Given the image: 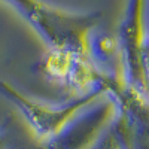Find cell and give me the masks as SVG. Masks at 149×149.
Here are the masks:
<instances>
[{
  "mask_svg": "<svg viewBox=\"0 0 149 149\" xmlns=\"http://www.w3.org/2000/svg\"><path fill=\"white\" fill-rule=\"evenodd\" d=\"M14 8L46 42L48 48L69 49L91 57V33L102 12H69L45 0H0Z\"/></svg>",
  "mask_w": 149,
  "mask_h": 149,
  "instance_id": "cell-1",
  "label": "cell"
},
{
  "mask_svg": "<svg viewBox=\"0 0 149 149\" xmlns=\"http://www.w3.org/2000/svg\"><path fill=\"white\" fill-rule=\"evenodd\" d=\"M106 91V88H100L90 94L79 95L76 100L70 103L55 106L30 98L29 95L18 91L9 82L0 81V94L18 107L30 128L40 140H51L57 137L78 118V113L84 107L94 103Z\"/></svg>",
  "mask_w": 149,
  "mask_h": 149,
  "instance_id": "cell-2",
  "label": "cell"
},
{
  "mask_svg": "<svg viewBox=\"0 0 149 149\" xmlns=\"http://www.w3.org/2000/svg\"><path fill=\"white\" fill-rule=\"evenodd\" d=\"M145 6L146 0H128L125 18L122 21L118 39L121 43L124 70L128 76V86L148 93L143 74V46L146 42L145 34Z\"/></svg>",
  "mask_w": 149,
  "mask_h": 149,
  "instance_id": "cell-3",
  "label": "cell"
},
{
  "mask_svg": "<svg viewBox=\"0 0 149 149\" xmlns=\"http://www.w3.org/2000/svg\"><path fill=\"white\" fill-rule=\"evenodd\" d=\"M142 64H143V74H145V81L148 86V93H149V40L146 39L145 46H143V57H142Z\"/></svg>",
  "mask_w": 149,
  "mask_h": 149,
  "instance_id": "cell-4",
  "label": "cell"
}]
</instances>
